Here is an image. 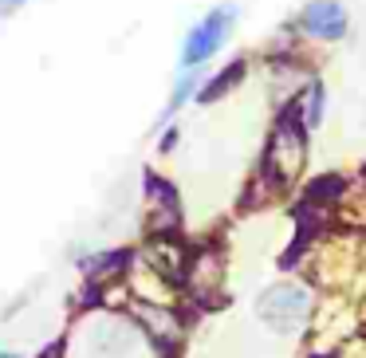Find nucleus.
<instances>
[{
  "label": "nucleus",
  "instance_id": "5",
  "mask_svg": "<svg viewBox=\"0 0 366 358\" xmlns=\"http://www.w3.org/2000/svg\"><path fill=\"white\" fill-rule=\"evenodd\" d=\"M87 347L95 358H127L138 347V331L127 319H95L87 331Z\"/></svg>",
  "mask_w": 366,
  "mask_h": 358
},
{
  "label": "nucleus",
  "instance_id": "2",
  "mask_svg": "<svg viewBox=\"0 0 366 358\" xmlns=\"http://www.w3.org/2000/svg\"><path fill=\"white\" fill-rule=\"evenodd\" d=\"M232 28H237V9H232V4H217V9H209L182 40V56H177L182 71H201V67L224 48V40L232 36Z\"/></svg>",
  "mask_w": 366,
  "mask_h": 358
},
{
  "label": "nucleus",
  "instance_id": "9",
  "mask_svg": "<svg viewBox=\"0 0 366 358\" xmlns=\"http://www.w3.org/2000/svg\"><path fill=\"white\" fill-rule=\"evenodd\" d=\"M193 287H197L201 295H213L217 287H221V260H217V256L193 260Z\"/></svg>",
  "mask_w": 366,
  "mask_h": 358
},
{
  "label": "nucleus",
  "instance_id": "1",
  "mask_svg": "<svg viewBox=\"0 0 366 358\" xmlns=\"http://www.w3.org/2000/svg\"><path fill=\"white\" fill-rule=\"evenodd\" d=\"M311 292L295 279H280V284L264 287L260 299H256V319L268 327L272 334H300L311 319Z\"/></svg>",
  "mask_w": 366,
  "mask_h": 358
},
{
  "label": "nucleus",
  "instance_id": "6",
  "mask_svg": "<svg viewBox=\"0 0 366 358\" xmlns=\"http://www.w3.org/2000/svg\"><path fill=\"white\" fill-rule=\"evenodd\" d=\"M292 103H295L292 114L300 119V126L307 130V134L323 126V114H327V87H323V79H315V75H311V79L300 87V95H295Z\"/></svg>",
  "mask_w": 366,
  "mask_h": 358
},
{
  "label": "nucleus",
  "instance_id": "8",
  "mask_svg": "<svg viewBox=\"0 0 366 358\" xmlns=\"http://www.w3.org/2000/svg\"><path fill=\"white\" fill-rule=\"evenodd\" d=\"M197 95H201V71H182V79H177L174 91H169V103H166V111H162V122H169L189 99H197Z\"/></svg>",
  "mask_w": 366,
  "mask_h": 358
},
{
  "label": "nucleus",
  "instance_id": "11",
  "mask_svg": "<svg viewBox=\"0 0 366 358\" xmlns=\"http://www.w3.org/2000/svg\"><path fill=\"white\" fill-rule=\"evenodd\" d=\"M0 358H16V354H0Z\"/></svg>",
  "mask_w": 366,
  "mask_h": 358
},
{
  "label": "nucleus",
  "instance_id": "7",
  "mask_svg": "<svg viewBox=\"0 0 366 358\" xmlns=\"http://www.w3.org/2000/svg\"><path fill=\"white\" fill-rule=\"evenodd\" d=\"M138 323H142L162 347H177V339H182V319H177L166 303H138Z\"/></svg>",
  "mask_w": 366,
  "mask_h": 358
},
{
  "label": "nucleus",
  "instance_id": "10",
  "mask_svg": "<svg viewBox=\"0 0 366 358\" xmlns=\"http://www.w3.org/2000/svg\"><path fill=\"white\" fill-rule=\"evenodd\" d=\"M24 0H0V12H12V9H20Z\"/></svg>",
  "mask_w": 366,
  "mask_h": 358
},
{
  "label": "nucleus",
  "instance_id": "4",
  "mask_svg": "<svg viewBox=\"0 0 366 358\" xmlns=\"http://www.w3.org/2000/svg\"><path fill=\"white\" fill-rule=\"evenodd\" d=\"M295 28H300L307 40L335 44V40H342V36H347L350 16H347V9H342V0H311L307 9L300 12Z\"/></svg>",
  "mask_w": 366,
  "mask_h": 358
},
{
  "label": "nucleus",
  "instance_id": "3",
  "mask_svg": "<svg viewBox=\"0 0 366 358\" xmlns=\"http://www.w3.org/2000/svg\"><path fill=\"white\" fill-rule=\"evenodd\" d=\"M303 161H307V130L295 114H284L264 146V177H272L276 185H292L303 174Z\"/></svg>",
  "mask_w": 366,
  "mask_h": 358
}]
</instances>
